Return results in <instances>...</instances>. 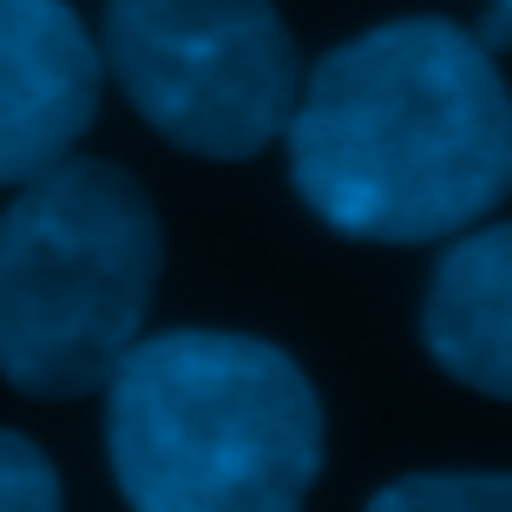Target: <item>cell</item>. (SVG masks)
<instances>
[{
  "label": "cell",
  "mask_w": 512,
  "mask_h": 512,
  "mask_svg": "<svg viewBox=\"0 0 512 512\" xmlns=\"http://www.w3.org/2000/svg\"><path fill=\"white\" fill-rule=\"evenodd\" d=\"M106 60L66 0H0V184H20L86 138Z\"/></svg>",
  "instance_id": "cell-5"
},
{
  "label": "cell",
  "mask_w": 512,
  "mask_h": 512,
  "mask_svg": "<svg viewBox=\"0 0 512 512\" xmlns=\"http://www.w3.org/2000/svg\"><path fill=\"white\" fill-rule=\"evenodd\" d=\"M421 342L460 388L512 401V224H467L440 256L421 309Z\"/></svg>",
  "instance_id": "cell-6"
},
{
  "label": "cell",
  "mask_w": 512,
  "mask_h": 512,
  "mask_svg": "<svg viewBox=\"0 0 512 512\" xmlns=\"http://www.w3.org/2000/svg\"><path fill=\"white\" fill-rule=\"evenodd\" d=\"M99 60L151 132L217 165L276 145L302 92L276 0H106Z\"/></svg>",
  "instance_id": "cell-4"
},
{
  "label": "cell",
  "mask_w": 512,
  "mask_h": 512,
  "mask_svg": "<svg viewBox=\"0 0 512 512\" xmlns=\"http://www.w3.org/2000/svg\"><path fill=\"white\" fill-rule=\"evenodd\" d=\"M165 270L145 184L106 158H53L0 211V375L33 401L106 388Z\"/></svg>",
  "instance_id": "cell-3"
},
{
  "label": "cell",
  "mask_w": 512,
  "mask_h": 512,
  "mask_svg": "<svg viewBox=\"0 0 512 512\" xmlns=\"http://www.w3.org/2000/svg\"><path fill=\"white\" fill-rule=\"evenodd\" d=\"M375 512H512V473H407Z\"/></svg>",
  "instance_id": "cell-7"
},
{
  "label": "cell",
  "mask_w": 512,
  "mask_h": 512,
  "mask_svg": "<svg viewBox=\"0 0 512 512\" xmlns=\"http://www.w3.org/2000/svg\"><path fill=\"white\" fill-rule=\"evenodd\" d=\"M473 40H480L486 53H499V46H512V0H493V14H486V27L473 33Z\"/></svg>",
  "instance_id": "cell-9"
},
{
  "label": "cell",
  "mask_w": 512,
  "mask_h": 512,
  "mask_svg": "<svg viewBox=\"0 0 512 512\" xmlns=\"http://www.w3.org/2000/svg\"><path fill=\"white\" fill-rule=\"evenodd\" d=\"M106 447L138 512H283L322 473V401L276 342L171 329L106 375Z\"/></svg>",
  "instance_id": "cell-2"
},
{
  "label": "cell",
  "mask_w": 512,
  "mask_h": 512,
  "mask_svg": "<svg viewBox=\"0 0 512 512\" xmlns=\"http://www.w3.org/2000/svg\"><path fill=\"white\" fill-rule=\"evenodd\" d=\"M283 138L296 197L355 243H440L512 197L499 60L434 14L322 53Z\"/></svg>",
  "instance_id": "cell-1"
},
{
  "label": "cell",
  "mask_w": 512,
  "mask_h": 512,
  "mask_svg": "<svg viewBox=\"0 0 512 512\" xmlns=\"http://www.w3.org/2000/svg\"><path fill=\"white\" fill-rule=\"evenodd\" d=\"M60 506V473L27 434L0 427V512H53Z\"/></svg>",
  "instance_id": "cell-8"
}]
</instances>
